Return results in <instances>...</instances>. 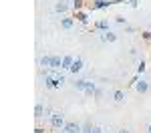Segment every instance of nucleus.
<instances>
[{"instance_id":"5","label":"nucleus","mask_w":151,"mask_h":133,"mask_svg":"<svg viewBox=\"0 0 151 133\" xmlns=\"http://www.w3.org/2000/svg\"><path fill=\"white\" fill-rule=\"evenodd\" d=\"M109 18H101V20H97V22L93 24V30L95 32H107L109 30Z\"/></svg>"},{"instance_id":"24","label":"nucleus","mask_w":151,"mask_h":133,"mask_svg":"<svg viewBox=\"0 0 151 133\" xmlns=\"http://www.w3.org/2000/svg\"><path fill=\"white\" fill-rule=\"evenodd\" d=\"M125 32L133 35V32H135V26H131V24H125Z\"/></svg>"},{"instance_id":"9","label":"nucleus","mask_w":151,"mask_h":133,"mask_svg":"<svg viewBox=\"0 0 151 133\" xmlns=\"http://www.w3.org/2000/svg\"><path fill=\"white\" fill-rule=\"evenodd\" d=\"M135 91H137L139 95H145V93L149 91V83H147L145 79H139V81L135 83Z\"/></svg>"},{"instance_id":"13","label":"nucleus","mask_w":151,"mask_h":133,"mask_svg":"<svg viewBox=\"0 0 151 133\" xmlns=\"http://www.w3.org/2000/svg\"><path fill=\"white\" fill-rule=\"evenodd\" d=\"M95 91H97V85L93 81H87V87H85V97H95Z\"/></svg>"},{"instance_id":"11","label":"nucleus","mask_w":151,"mask_h":133,"mask_svg":"<svg viewBox=\"0 0 151 133\" xmlns=\"http://www.w3.org/2000/svg\"><path fill=\"white\" fill-rule=\"evenodd\" d=\"M117 38L119 36L113 32V30H107V32H101V40L103 42H117Z\"/></svg>"},{"instance_id":"21","label":"nucleus","mask_w":151,"mask_h":133,"mask_svg":"<svg viewBox=\"0 0 151 133\" xmlns=\"http://www.w3.org/2000/svg\"><path fill=\"white\" fill-rule=\"evenodd\" d=\"M115 22L117 24H127V18H125L123 14H117V16H115Z\"/></svg>"},{"instance_id":"7","label":"nucleus","mask_w":151,"mask_h":133,"mask_svg":"<svg viewBox=\"0 0 151 133\" xmlns=\"http://www.w3.org/2000/svg\"><path fill=\"white\" fill-rule=\"evenodd\" d=\"M73 26H75V16H67V14L60 16V28L63 30H70Z\"/></svg>"},{"instance_id":"4","label":"nucleus","mask_w":151,"mask_h":133,"mask_svg":"<svg viewBox=\"0 0 151 133\" xmlns=\"http://www.w3.org/2000/svg\"><path fill=\"white\" fill-rule=\"evenodd\" d=\"M65 131L69 133H83V123H77V121H67V125L63 127Z\"/></svg>"},{"instance_id":"20","label":"nucleus","mask_w":151,"mask_h":133,"mask_svg":"<svg viewBox=\"0 0 151 133\" xmlns=\"http://www.w3.org/2000/svg\"><path fill=\"white\" fill-rule=\"evenodd\" d=\"M93 123H91V121H85V123H83V133H91L93 131Z\"/></svg>"},{"instance_id":"2","label":"nucleus","mask_w":151,"mask_h":133,"mask_svg":"<svg viewBox=\"0 0 151 133\" xmlns=\"http://www.w3.org/2000/svg\"><path fill=\"white\" fill-rule=\"evenodd\" d=\"M69 8H73V4H69L67 0H57V2H55V12L60 14V16H65V14L69 12Z\"/></svg>"},{"instance_id":"26","label":"nucleus","mask_w":151,"mask_h":133,"mask_svg":"<svg viewBox=\"0 0 151 133\" xmlns=\"http://www.w3.org/2000/svg\"><path fill=\"white\" fill-rule=\"evenodd\" d=\"M95 97H97V99H99V97H103V89H99V87H97V91H95Z\"/></svg>"},{"instance_id":"17","label":"nucleus","mask_w":151,"mask_h":133,"mask_svg":"<svg viewBox=\"0 0 151 133\" xmlns=\"http://www.w3.org/2000/svg\"><path fill=\"white\" fill-rule=\"evenodd\" d=\"M145 69H147V63H145V60L141 59L139 63H137V67H135V75H139V77H141V75L145 73Z\"/></svg>"},{"instance_id":"10","label":"nucleus","mask_w":151,"mask_h":133,"mask_svg":"<svg viewBox=\"0 0 151 133\" xmlns=\"http://www.w3.org/2000/svg\"><path fill=\"white\" fill-rule=\"evenodd\" d=\"M75 18H77V22H81L83 26H87V24H89V12L87 10H77L75 12Z\"/></svg>"},{"instance_id":"1","label":"nucleus","mask_w":151,"mask_h":133,"mask_svg":"<svg viewBox=\"0 0 151 133\" xmlns=\"http://www.w3.org/2000/svg\"><path fill=\"white\" fill-rule=\"evenodd\" d=\"M50 127H55L57 131H60L65 125H67V121H65V115H63V111H52V115H50Z\"/></svg>"},{"instance_id":"6","label":"nucleus","mask_w":151,"mask_h":133,"mask_svg":"<svg viewBox=\"0 0 151 133\" xmlns=\"http://www.w3.org/2000/svg\"><path fill=\"white\" fill-rule=\"evenodd\" d=\"M83 67H85V60H83L81 57H77V59H75V63H73V67L69 69V73H70V75H75V77H77V75H79V73L83 71Z\"/></svg>"},{"instance_id":"28","label":"nucleus","mask_w":151,"mask_h":133,"mask_svg":"<svg viewBox=\"0 0 151 133\" xmlns=\"http://www.w3.org/2000/svg\"><path fill=\"white\" fill-rule=\"evenodd\" d=\"M117 133H131V131H129L127 127H123V129H119V131H117Z\"/></svg>"},{"instance_id":"31","label":"nucleus","mask_w":151,"mask_h":133,"mask_svg":"<svg viewBox=\"0 0 151 133\" xmlns=\"http://www.w3.org/2000/svg\"><path fill=\"white\" fill-rule=\"evenodd\" d=\"M105 133H111V131H105Z\"/></svg>"},{"instance_id":"18","label":"nucleus","mask_w":151,"mask_h":133,"mask_svg":"<svg viewBox=\"0 0 151 133\" xmlns=\"http://www.w3.org/2000/svg\"><path fill=\"white\" fill-rule=\"evenodd\" d=\"M113 99H115L117 103H123V101H125V93H123V91H119V89H117L115 93H113Z\"/></svg>"},{"instance_id":"14","label":"nucleus","mask_w":151,"mask_h":133,"mask_svg":"<svg viewBox=\"0 0 151 133\" xmlns=\"http://www.w3.org/2000/svg\"><path fill=\"white\" fill-rule=\"evenodd\" d=\"M73 63H75V57L73 55H65L63 57V71H69L70 67H73Z\"/></svg>"},{"instance_id":"16","label":"nucleus","mask_w":151,"mask_h":133,"mask_svg":"<svg viewBox=\"0 0 151 133\" xmlns=\"http://www.w3.org/2000/svg\"><path fill=\"white\" fill-rule=\"evenodd\" d=\"M73 87H75L77 91H85V87H87V79H75Z\"/></svg>"},{"instance_id":"19","label":"nucleus","mask_w":151,"mask_h":133,"mask_svg":"<svg viewBox=\"0 0 151 133\" xmlns=\"http://www.w3.org/2000/svg\"><path fill=\"white\" fill-rule=\"evenodd\" d=\"M83 6H85V0H73V10H83Z\"/></svg>"},{"instance_id":"23","label":"nucleus","mask_w":151,"mask_h":133,"mask_svg":"<svg viewBox=\"0 0 151 133\" xmlns=\"http://www.w3.org/2000/svg\"><path fill=\"white\" fill-rule=\"evenodd\" d=\"M127 4L131 8H139V0H127Z\"/></svg>"},{"instance_id":"29","label":"nucleus","mask_w":151,"mask_h":133,"mask_svg":"<svg viewBox=\"0 0 151 133\" xmlns=\"http://www.w3.org/2000/svg\"><path fill=\"white\" fill-rule=\"evenodd\" d=\"M147 133H151V123H149V125H147Z\"/></svg>"},{"instance_id":"3","label":"nucleus","mask_w":151,"mask_h":133,"mask_svg":"<svg viewBox=\"0 0 151 133\" xmlns=\"http://www.w3.org/2000/svg\"><path fill=\"white\" fill-rule=\"evenodd\" d=\"M117 0H93V10H103V8H111V6H115Z\"/></svg>"},{"instance_id":"30","label":"nucleus","mask_w":151,"mask_h":133,"mask_svg":"<svg viewBox=\"0 0 151 133\" xmlns=\"http://www.w3.org/2000/svg\"><path fill=\"white\" fill-rule=\"evenodd\" d=\"M58 133H69V131H65V129H60V131H58Z\"/></svg>"},{"instance_id":"27","label":"nucleus","mask_w":151,"mask_h":133,"mask_svg":"<svg viewBox=\"0 0 151 133\" xmlns=\"http://www.w3.org/2000/svg\"><path fill=\"white\" fill-rule=\"evenodd\" d=\"M35 133H45V127H40V125H38V127L35 129Z\"/></svg>"},{"instance_id":"15","label":"nucleus","mask_w":151,"mask_h":133,"mask_svg":"<svg viewBox=\"0 0 151 133\" xmlns=\"http://www.w3.org/2000/svg\"><path fill=\"white\" fill-rule=\"evenodd\" d=\"M50 63H52V55H45V57L38 59V65H40L42 69H50Z\"/></svg>"},{"instance_id":"22","label":"nucleus","mask_w":151,"mask_h":133,"mask_svg":"<svg viewBox=\"0 0 151 133\" xmlns=\"http://www.w3.org/2000/svg\"><path fill=\"white\" fill-rule=\"evenodd\" d=\"M141 38L147 40V42H151V30H143V32H141Z\"/></svg>"},{"instance_id":"8","label":"nucleus","mask_w":151,"mask_h":133,"mask_svg":"<svg viewBox=\"0 0 151 133\" xmlns=\"http://www.w3.org/2000/svg\"><path fill=\"white\" fill-rule=\"evenodd\" d=\"M45 109H47V105L42 103V101H38L35 105V119L36 121H42L45 119Z\"/></svg>"},{"instance_id":"12","label":"nucleus","mask_w":151,"mask_h":133,"mask_svg":"<svg viewBox=\"0 0 151 133\" xmlns=\"http://www.w3.org/2000/svg\"><path fill=\"white\" fill-rule=\"evenodd\" d=\"M50 69H52V71H63V57H57V55H52Z\"/></svg>"},{"instance_id":"25","label":"nucleus","mask_w":151,"mask_h":133,"mask_svg":"<svg viewBox=\"0 0 151 133\" xmlns=\"http://www.w3.org/2000/svg\"><path fill=\"white\" fill-rule=\"evenodd\" d=\"M91 133H105V129H103V127H99V125H95Z\"/></svg>"}]
</instances>
